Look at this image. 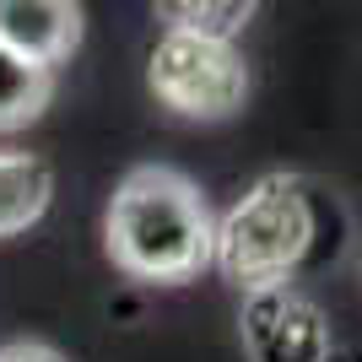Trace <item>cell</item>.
I'll list each match as a JSON object with an SVG mask.
<instances>
[{
    "instance_id": "6da1fadb",
    "label": "cell",
    "mask_w": 362,
    "mask_h": 362,
    "mask_svg": "<svg viewBox=\"0 0 362 362\" xmlns=\"http://www.w3.org/2000/svg\"><path fill=\"white\" fill-rule=\"evenodd\" d=\"M108 255L136 281L179 287L216 265V222L179 168H136L108 200Z\"/></svg>"
},
{
    "instance_id": "7a4b0ae2",
    "label": "cell",
    "mask_w": 362,
    "mask_h": 362,
    "mask_svg": "<svg viewBox=\"0 0 362 362\" xmlns=\"http://www.w3.org/2000/svg\"><path fill=\"white\" fill-rule=\"evenodd\" d=\"M308 243H314V206L303 195V184L287 173H271L222 216L216 265L233 287L271 292L287 287V276L303 265Z\"/></svg>"
},
{
    "instance_id": "3957f363",
    "label": "cell",
    "mask_w": 362,
    "mask_h": 362,
    "mask_svg": "<svg viewBox=\"0 0 362 362\" xmlns=\"http://www.w3.org/2000/svg\"><path fill=\"white\" fill-rule=\"evenodd\" d=\"M146 81L157 92V103L184 114V119H227L249 98V71H243L238 49L195 38V33H173V28L151 49Z\"/></svg>"
},
{
    "instance_id": "277c9868",
    "label": "cell",
    "mask_w": 362,
    "mask_h": 362,
    "mask_svg": "<svg viewBox=\"0 0 362 362\" xmlns=\"http://www.w3.org/2000/svg\"><path fill=\"white\" fill-rule=\"evenodd\" d=\"M238 325L249 362H330V319L292 287L249 292Z\"/></svg>"
},
{
    "instance_id": "5b68a950",
    "label": "cell",
    "mask_w": 362,
    "mask_h": 362,
    "mask_svg": "<svg viewBox=\"0 0 362 362\" xmlns=\"http://www.w3.org/2000/svg\"><path fill=\"white\" fill-rule=\"evenodd\" d=\"M0 44L28 65L54 71L81 44V6L71 0H0Z\"/></svg>"
},
{
    "instance_id": "8992f818",
    "label": "cell",
    "mask_w": 362,
    "mask_h": 362,
    "mask_svg": "<svg viewBox=\"0 0 362 362\" xmlns=\"http://www.w3.org/2000/svg\"><path fill=\"white\" fill-rule=\"evenodd\" d=\"M49 195H54V173H49L44 157L0 151V238L38 222L49 211Z\"/></svg>"
},
{
    "instance_id": "52a82bcc",
    "label": "cell",
    "mask_w": 362,
    "mask_h": 362,
    "mask_svg": "<svg viewBox=\"0 0 362 362\" xmlns=\"http://www.w3.org/2000/svg\"><path fill=\"white\" fill-rule=\"evenodd\" d=\"M49 92H54V71L28 65L22 54L0 44V130H22L44 114Z\"/></svg>"
},
{
    "instance_id": "ba28073f",
    "label": "cell",
    "mask_w": 362,
    "mask_h": 362,
    "mask_svg": "<svg viewBox=\"0 0 362 362\" xmlns=\"http://www.w3.org/2000/svg\"><path fill=\"white\" fill-rule=\"evenodd\" d=\"M168 16L173 33H195V38H211V44H233V33L255 16L249 0H222V6H195V0H168L157 6Z\"/></svg>"
},
{
    "instance_id": "9c48e42d",
    "label": "cell",
    "mask_w": 362,
    "mask_h": 362,
    "mask_svg": "<svg viewBox=\"0 0 362 362\" xmlns=\"http://www.w3.org/2000/svg\"><path fill=\"white\" fill-rule=\"evenodd\" d=\"M0 362H65V357L49 351V346H38V341H16V346L0 351Z\"/></svg>"
}]
</instances>
